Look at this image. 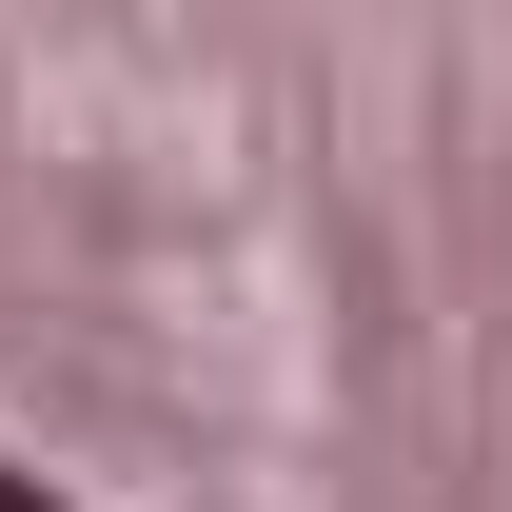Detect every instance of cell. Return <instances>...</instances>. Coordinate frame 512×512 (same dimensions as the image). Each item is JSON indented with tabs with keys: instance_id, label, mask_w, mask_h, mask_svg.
Wrapping results in <instances>:
<instances>
[{
	"instance_id": "cell-1",
	"label": "cell",
	"mask_w": 512,
	"mask_h": 512,
	"mask_svg": "<svg viewBox=\"0 0 512 512\" xmlns=\"http://www.w3.org/2000/svg\"><path fill=\"white\" fill-rule=\"evenodd\" d=\"M0 512H60V493H20V473H0Z\"/></svg>"
}]
</instances>
